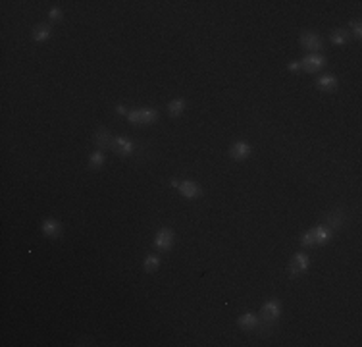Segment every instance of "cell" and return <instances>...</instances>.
<instances>
[{"instance_id":"9c48e42d","label":"cell","mask_w":362,"mask_h":347,"mask_svg":"<svg viewBox=\"0 0 362 347\" xmlns=\"http://www.w3.org/2000/svg\"><path fill=\"white\" fill-rule=\"evenodd\" d=\"M177 191L181 193V197L185 199H199L203 195V189L197 181H191V179H185V181H179V187Z\"/></svg>"},{"instance_id":"8992f818","label":"cell","mask_w":362,"mask_h":347,"mask_svg":"<svg viewBox=\"0 0 362 347\" xmlns=\"http://www.w3.org/2000/svg\"><path fill=\"white\" fill-rule=\"evenodd\" d=\"M154 247L160 251H170L173 247V232L170 228H160L154 236Z\"/></svg>"},{"instance_id":"ba28073f","label":"cell","mask_w":362,"mask_h":347,"mask_svg":"<svg viewBox=\"0 0 362 347\" xmlns=\"http://www.w3.org/2000/svg\"><path fill=\"white\" fill-rule=\"evenodd\" d=\"M252 149L247 141H235L229 147V157L233 158L235 162H245L247 158L251 157Z\"/></svg>"},{"instance_id":"52a82bcc","label":"cell","mask_w":362,"mask_h":347,"mask_svg":"<svg viewBox=\"0 0 362 347\" xmlns=\"http://www.w3.org/2000/svg\"><path fill=\"white\" fill-rule=\"evenodd\" d=\"M112 151L120 157H131L135 153V143L127 137H114L112 141Z\"/></svg>"},{"instance_id":"7c38bea8","label":"cell","mask_w":362,"mask_h":347,"mask_svg":"<svg viewBox=\"0 0 362 347\" xmlns=\"http://www.w3.org/2000/svg\"><path fill=\"white\" fill-rule=\"evenodd\" d=\"M316 89L322 93H333L337 89V78L335 76H320L316 79Z\"/></svg>"},{"instance_id":"603a6c76","label":"cell","mask_w":362,"mask_h":347,"mask_svg":"<svg viewBox=\"0 0 362 347\" xmlns=\"http://www.w3.org/2000/svg\"><path fill=\"white\" fill-rule=\"evenodd\" d=\"M349 33H351V37H353V39H357V41L362 37V23L359 21V19L351 21V29H349Z\"/></svg>"},{"instance_id":"7402d4cb","label":"cell","mask_w":362,"mask_h":347,"mask_svg":"<svg viewBox=\"0 0 362 347\" xmlns=\"http://www.w3.org/2000/svg\"><path fill=\"white\" fill-rule=\"evenodd\" d=\"M300 245H302V247H306V249H310V247H316L314 236H312V232H310V230H308V232H304V234L300 236Z\"/></svg>"},{"instance_id":"d4e9b609","label":"cell","mask_w":362,"mask_h":347,"mask_svg":"<svg viewBox=\"0 0 362 347\" xmlns=\"http://www.w3.org/2000/svg\"><path fill=\"white\" fill-rule=\"evenodd\" d=\"M48 19H50V21H62V10H60V8H52V10L48 12Z\"/></svg>"},{"instance_id":"ffe728a7","label":"cell","mask_w":362,"mask_h":347,"mask_svg":"<svg viewBox=\"0 0 362 347\" xmlns=\"http://www.w3.org/2000/svg\"><path fill=\"white\" fill-rule=\"evenodd\" d=\"M158 120L156 108H141V126H152Z\"/></svg>"},{"instance_id":"5bb4252c","label":"cell","mask_w":362,"mask_h":347,"mask_svg":"<svg viewBox=\"0 0 362 347\" xmlns=\"http://www.w3.org/2000/svg\"><path fill=\"white\" fill-rule=\"evenodd\" d=\"M237 324H239V328H241V330L251 332V330H254V328L258 326V316L254 315V313H245V315L239 316Z\"/></svg>"},{"instance_id":"4fadbf2b","label":"cell","mask_w":362,"mask_h":347,"mask_svg":"<svg viewBox=\"0 0 362 347\" xmlns=\"http://www.w3.org/2000/svg\"><path fill=\"white\" fill-rule=\"evenodd\" d=\"M41 230H43V234L47 237L54 239V237H60V234H62V224L58 220H54V218H47V220L43 222Z\"/></svg>"},{"instance_id":"83f0119b","label":"cell","mask_w":362,"mask_h":347,"mask_svg":"<svg viewBox=\"0 0 362 347\" xmlns=\"http://www.w3.org/2000/svg\"><path fill=\"white\" fill-rule=\"evenodd\" d=\"M170 183H172L173 187H179V181H177V179H172V181H170Z\"/></svg>"},{"instance_id":"e0dca14e","label":"cell","mask_w":362,"mask_h":347,"mask_svg":"<svg viewBox=\"0 0 362 347\" xmlns=\"http://www.w3.org/2000/svg\"><path fill=\"white\" fill-rule=\"evenodd\" d=\"M50 35H52V29H50L48 23H39V25H35V29H33V39H35L37 43H47L48 39H50Z\"/></svg>"},{"instance_id":"3957f363","label":"cell","mask_w":362,"mask_h":347,"mask_svg":"<svg viewBox=\"0 0 362 347\" xmlns=\"http://www.w3.org/2000/svg\"><path fill=\"white\" fill-rule=\"evenodd\" d=\"M310 266V259H308V255L306 253H297V255H293V259H291V262H289V266H287V274L291 276V278H297L300 274H304L306 270Z\"/></svg>"},{"instance_id":"30bf717a","label":"cell","mask_w":362,"mask_h":347,"mask_svg":"<svg viewBox=\"0 0 362 347\" xmlns=\"http://www.w3.org/2000/svg\"><path fill=\"white\" fill-rule=\"evenodd\" d=\"M112 141H114V137L110 135V131L104 129V127H98L95 131V135H93V143L96 145V149H100V151L112 149Z\"/></svg>"},{"instance_id":"8fae6325","label":"cell","mask_w":362,"mask_h":347,"mask_svg":"<svg viewBox=\"0 0 362 347\" xmlns=\"http://www.w3.org/2000/svg\"><path fill=\"white\" fill-rule=\"evenodd\" d=\"M310 232H312V236H314V243H316V245H326V243H330L331 237H333V230H330L326 224L314 226Z\"/></svg>"},{"instance_id":"d6986e66","label":"cell","mask_w":362,"mask_h":347,"mask_svg":"<svg viewBox=\"0 0 362 347\" xmlns=\"http://www.w3.org/2000/svg\"><path fill=\"white\" fill-rule=\"evenodd\" d=\"M106 164V157H104V151H100V149H96L95 153L89 157V168L91 170H100L102 166Z\"/></svg>"},{"instance_id":"cb8c5ba5","label":"cell","mask_w":362,"mask_h":347,"mask_svg":"<svg viewBox=\"0 0 362 347\" xmlns=\"http://www.w3.org/2000/svg\"><path fill=\"white\" fill-rule=\"evenodd\" d=\"M127 120L133 126H141V110H129L127 112Z\"/></svg>"},{"instance_id":"6da1fadb","label":"cell","mask_w":362,"mask_h":347,"mask_svg":"<svg viewBox=\"0 0 362 347\" xmlns=\"http://www.w3.org/2000/svg\"><path fill=\"white\" fill-rule=\"evenodd\" d=\"M324 224L333 230V232H337V230H341L343 226L347 224V212L343 206H335V208H331L326 212V216H324Z\"/></svg>"},{"instance_id":"484cf974","label":"cell","mask_w":362,"mask_h":347,"mask_svg":"<svg viewBox=\"0 0 362 347\" xmlns=\"http://www.w3.org/2000/svg\"><path fill=\"white\" fill-rule=\"evenodd\" d=\"M287 70H289V72H300L302 68H300V62H291L287 66Z\"/></svg>"},{"instance_id":"277c9868","label":"cell","mask_w":362,"mask_h":347,"mask_svg":"<svg viewBox=\"0 0 362 347\" xmlns=\"http://www.w3.org/2000/svg\"><path fill=\"white\" fill-rule=\"evenodd\" d=\"M300 68H302V72L316 74V72H320V70L326 68V56L324 54H306L300 60Z\"/></svg>"},{"instance_id":"44dd1931","label":"cell","mask_w":362,"mask_h":347,"mask_svg":"<svg viewBox=\"0 0 362 347\" xmlns=\"http://www.w3.org/2000/svg\"><path fill=\"white\" fill-rule=\"evenodd\" d=\"M158 266H160V259H158L156 255H148V257L145 259V262H143V270H145L146 274L156 272Z\"/></svg>"},{"instance_id":"9a60e30c","label":"cell","mask_w":362,"mask_h":347,"mask_svg":"<svg viewBox=\"0 0 362 347\" xmlns=\"http://www.w3.org/2000/svg\"><path fill=\"white\" fill-rule=\"evenodd\" d=\"M330 41L333 43V45H337V47H345L347 43L351 41V33H349V29L337 27V29H333V31H331Z\"/></svg>"},{"instance_id":"ac0fdd59","label":"cell","mask_w":362,"mask_h":347,"mask_svg":"<svg viewBox=\"0 0 362 347\" xmlns=\"http://www.w3.org/2000/svg\"><path fill=\"white\" fill-rule=\"evenodd\" d=\"M185 106H187V102L183 98H173V100L168 102V114L172 118H177V116H181L185 112Z\"/></svg>"},{"instance_id":"5b68a950","label":"cell","mask_w":362,"mask_h":347,"mask_svg":"<svg viewBox=\"0 0 362 347\" xmlns=\"http://www.w3.org/2000/svg\"><path fill=\"white\" fill-rule=\"evenodd\" d=\"M282 315V303L278 299H270L262 305L260 309V318L262 320H272V322H278V318Z\"/></svg>"},{"instance_id":"4316f807","label":"cell","mask_w":362,"mask_h":347,"mask_svg":"<svg viewBox=\"0 0 362 347\" xmlns=\"http://www.w3.org/2000/svg\"><path fill=\"white\" fill-rule=\"evenodd\" d=\"M116 112H118V114H122V116H127V112H126L124 106H116Z\"/></svg>"},{"instance_id":"2e32d148","label":"cell","mask_w":362,"mask_h":347,"mask_svg":"<svg viewBox=\"0 0 362 347\" xmlns=\"http://www.w3.org/2000/svg\"><path fill=\"white\" fill-rule=\"evenodd\" d=\"M256 334H258V338H262V340H268L270 336H274V332H276V322H272V320H258V326L254 328Z\"/></svg>"},{"instance_id":"7a4b0ae2","label":"cell","mask_w":362,"mask_h":347,"mask_svg":"<svg viewBox=\"0 0 362 347\" xmlns=\"http://www.w3.org/2000/svg\"><path fill=\"white\" fill-rule=\"evenodd\" d=\"M300 47L308 50V54H320L324 48V41L316 31H302L300 33Z\"/></svg>"}]
</instances>
